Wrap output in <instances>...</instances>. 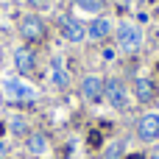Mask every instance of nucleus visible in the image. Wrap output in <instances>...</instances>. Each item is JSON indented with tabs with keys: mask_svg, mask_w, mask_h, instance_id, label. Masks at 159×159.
I'll use <instances>...</instances> for the list:
<instances>
[{
	"mask_svg": "<svg viewBox=\"0 0 159 159\" xmlns=\"http://www.w3.org/2000/svg\"><path fill=\"white\" fill-rule=\"evenodd\" d=\"M115 36H117V48L123 50V53H140L143 50V42H145V36H143V28L140 25H134V22H120L117 25V31H115Z\"/></svg>",
	"mask_w": 159,
	"mask_h": 159,
	"instance_id": "1",
	"label": "nucleus"
},
{
	"mask_svg": "<svg viewBox=\"0 0 159 159\" xmlns=\"http://www.w3.org/2000/svg\"><path fill=\"white\" fill-rule=\"evenodd\" d=\"M3 95L8 101H14V103H25V101H34L36 98V89L28 81H22L20 75H6L3 78Z\"/></svg>",
	"mask_w": 159,
	"mask_h": 159,
	"instance_id": "2",
	"label": "nucleus"
},
{
	"mask_svg": "<svg viewBox=\"0 0 159 159\" xmlns=\"http://www.w3.org/2000/svg\"><path fill=\"white\" fill-rule=\"evenodd\" d=\"M103 98H106V103H109L112 109L123 112V109L129 106V87H126L120 78H109L106 87H103Z\"/></svg>",
	"mask_w": 159,
	"mask_h": 159,
	"instance_id": "3",
	"label": "nucleus"
},
{
	"mask_svg": "<svg viewBox=\"0 0 159 159\" xmlns=\"http://www.w3.org/2000/svg\"><path fill=\"white\" fill-rule=\"evenodd\" d=\"M20 36L25 42H42L45 39V20L39 14H28L20 20Z\"/></svg>",
	"mask_w": 159,
	"mask_h": 159,
	"instance_id": "4",
	"label": "nucleus"
},
{
	"mask_svg": "<svg viewBox=\"0 0 159 159\" xmlns=\"http://www.w3.org/2000/svg\"><path fill=\"white\" fill-rule=\"evenodd\" d=\"M59 28H61V36H64L67 42H73V45H78V42L87 39V25H84L78 17H73V14H64V17L59 20Z\"/></svg>",
	"mask_w": 159,
	"mask_h": 159,
	"instance_id": "5",
	"label": "nucleus"
},
{
	"mask_svg": "<svg viewBox=\"0 0 159 159\" xmlns=\"http://www.w3.org/2000/svg\"><path fill=\"white\" fill-rule=\"evenodd\" d=\"M103 87H106V78L89 73V75L81 78V87L78 89H81V98L87 103H98V101H103Z\"/></svg>",
	"mask_w": 159,
	"mask_h": 159,
	"instance_id": "6",
	"label": "nucleus"
},
{
	"mask_svg": "<svg viewBox=\"0 0 159 159\" xmlns=\"http://www.w3.org/2000/svg\"><path fill=\"white\" fill-rule=\"evenodd\" d=\"M36 64H39V56H36L34 48L22 45V48L14 50V70H17L20 75H31V73L36 70Z\"/></svg>",
	"mask_w": 159,
	"mask_h": 159,
	"instance_id": "7",
	"label": "nucleus"
},
{
	"mask_svg": "<svg viewBox=\"0 0 159 159\" xmlns=\"http://www.w3.org/2000/svg\"><path fill=\"white\" fill-rule=\"evenodd\" d=\"M137 137H140L143 143H157L159 140V115L157 112H148V115L140 117V123H137Z\"/></svg>",
	"mask_w": 159,
	"mask_h": 159,
	"instance_id": "8",
	"label": "nucleus"
},
{
	"mask_svg": "<svg viewBox=\"0 0 159 159\" xmlns=\"http://www.w3.org/2000/svg\"><path fill=\"white\" fill-rule=\"evenodd\" d=\"M25 148H28V154L36 159L48 157L50 154V143H48V137L42 134V131H31L28 137H25Z\"/></svg>",
	"mask_w": 159,
	"mask_h": 159,
	"instance_id": "9",
	"label": "nucleus"
},
{
	"mask_svg": "<svg viewBox=\"0 0 159 159\" xmlns=\"http://www.w3.org/2000/svg\"><path fill=\"white\" fill-rule=\"evenodd\" d=\"M50 81H53L56 89H67L70 87V70L64 67L61 56H53V61H50Z\"/></svg>",
	"mask_w": 159,
	"mask_h": 159,
	"instance_id": "10",
	"label": "nucleus"
},
{
	"mask_svg": "<svg viewBox=\"0 0 159 159\" xmlns=\"http://www.w3.org/2000/svg\"><path fill=\"white\" fill-rule=\"evenodd\" d=\"M109 34H112V20H109V17H95V20L87 25V36L95 39V42L106 39Z\"/></svg>",
	"mask_w": 159,
	"mask_h": 159,
	"instance_id": "11",
	"label": "nucleus"
},
{
	"mask_svg": "<svg viewBox=\"0 0 159 159\" xmlns=\"http://www.w3.org/2000/svg\"><path fill=\"white\" fill-rule=\"evenodd\" d=\"M134 95H137V101L151 103V101L157 98V89H154V84H151L148 78H137V81H134Z\"/></svg>",
	"mask_w": 159,
	"mask_h": 159,
	"instance_id": "12",
	"label": "nucleus"
},
{
	"mask_svg": "<svg viewBox=\"0 0 159 159\" xmlns=\"http://www.w3.org/2000/svg\"><path fill=\"white\" fill-rule=\"evenodd\" d=\"M8 131H11L14 137H28V134H31L28 120H25V117H20V115H14V117L8 120Z\"/></svg>",
	"mask_w": 159,
	"mask_h": 159,
	"instance_id": "13",
	"label": "nucleus"
},
{
	"mask_svg": "<svg viewBox=\"0 0 159 159\" xmlns=\"http://www.w3.org/2000/svg\"><path fill=\"white\" fill-rule=\"evenodd\" d=\"M73 3L78 11H87V14H101L106 6V0H73Z\"/></svg>",
	"mask_w": 159,
	"mask_h": 159,
	"instance_id": "14",
	"label": "nucleus"
},
{
	"mask_svg": "<svg viewBox=\"0 0 159 159\" xmlns=\"http://www.w3.org/2000/svg\"><path fill=\"white\" fill-rule=\"evenodd\" d=\"M117 151H123V145H112V148H109V154H106V159H117V157H120Z\"/></svg>",
	"mask_w": 159,
	"mask_h": 159,
	"instance_id": "15",
	"label": "nucleus"
},
{
	"mask_svg": "<svg viewBox=\"0 0 159 159\" xmlns=\"http://www.w3.org/2000/svg\"><path fill=\"white\" fill-rule=\"evenodd\" d=\"M6 157H8V145L0 140V159H6Z\"/></svg>",
	"mask_w": 159,
	"mask_h": 159,
	"instance_id": "16",
	"label": "nucleus"
},
{
	"mask_svg": "<svg viewBox=\"0 0 159 159\" xmlns=\"http://www.w3.org/2000/svg\"><path fill=\"white\" fill-rule=\"evenodd\" d=\"M31 3H34V6H45V0H31Z\"/></svg>",
	"mask_w": 159,
	"mask_h": 159,
	"instance_id": "17",
	"label": "nucleus"
},
{
	"mask_svg": "<svg viewBox=\"0 0 159 159\" xmlns=\"http://www.w3.org/2000/svg\"><path fill=\"white\" fill-rule=\"evenodd\" d=\"M154 159H159V154H157V157H154Z\"/></svg>",
	"mask_w": 159,
	"mask_h": 159,
	"instance_id": "18",
	"label": "nucleus"
}]
</instances>
